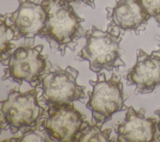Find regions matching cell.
I'll return each instance as SVG.
<instances>
[{"label": "cell", "mask_w": 160, "mask_h": 142, "mask_svg": "<svg viewBox=\"0 0 160 142\" xmlns=\"http://www.w3.org/2000/svg\"><path fill=\"white\" fill-rule=\"evenodd\" d=\"M46 14L45 28L41 38H44L51 50L64 56L66 49L74 51L78 41L84 37L86 31L81 23L84 19L75 12L70 3L61 0H42Z\"/></svg>", "instance_id": "1"}, {"label": "cell", "mask_w": 160, "mask_h": 142, "mask_svg": "<svg viewBox=\"0 0 160 142\" xmlns=\"http://www.w3.org/2000/svg\"><path fill=\"white\" fill-rule=\"evenodd\" d=\"M122 33L109 24L103 31L95 26L86 31V44L78 53L79 61H88L89 69L96 74L102 69L119 71L126 64L122 59V50L119 46Z\"/></svg>", "instance_id": "2"}, {"label": "cell", "mask_w": 160, "mask_h": 142, "mask_svg": "<svg viewBox=\"0 0 160 142\" xmlns=\"http://www.w3.org/2000/svg\"><path fill=\"white\" fill-rule=\"evenodd\" d=\"M43 48L42 44L21 46L1 57V63L6 66L2 81L9 80L20 85L26 81L32 88L41 86L44 77L52 68L48 54H42Z\"/></svg>", "instance_id": "3"}, {"label": "cell", "mask_w": 160, "mask_h": 142, "mask_svg": "<svg viewBox=\"0 0 160 142\" xmlns=\"http://www.w3.org/2000/svg\"><path fill=\"white\" fill-rule=\"evenodd\" d=\"M37 88L21 92L11 89L8 98L0 103V124L1 131L8 129L12 134L21 129L35 127L47 116V110L38 99Z\"/></svg>", "instance_id": "4"}, {"label": "cell", "mask_w": 160, "mask_h": 142, "mask_svg": "<svg viewBox=\"0 0 160 142\" xmlns=\"http://www.w3.org/2000/svg\"><path fill=\"white\" fill-rule=\"evenodd\" d=\"M121 78L112 73L111 78L107 79L104 73H98L95 81H89L92 90L88 91L89 99L86 106L91 111L92 125L102 128L115 113L127 109L124 102L128 96L123 93Z\"/></svg>", "instance_id": "5"}, {"label": "cell", "mask_w": 160, "mask_h": 142, "mask_svg": "<svg viewBox=\"0 0 160 142\" xmlns=\"http://www.w3.org/2000/svg\"><path fill=\"white\" fill-rule=\"evenodd\" d=\"M78 75L79 71L71 66L64 69L56 66L55 69L42 81L40 98L46 105L69 104L76 101L85 103L88 96L84 92L85 86L78 85L76 82Z\"/></svg>", "instance_id": "6"}, {"label": "cell", "mask_w": 160, "mask_h": 142, "mask_svg": "<svg viewBox=\"0 0 160 142\" xmlns=\"http://www.w3.org/2000/svg\"><path fill=\"white\" fill-rule=\"evenodd\" d=\"M47 116L41 120L53 141L73 142L76 134L84 123L86 115L76 109L73 104H49Z\"/></svg>", "instance_id": "7"}, {"label": "cell", "mask_w": 160, "mask_h": 142, "mask_svg": "<svg viewBox=\"0 0 160 142\" xmlns=\"http://www.w3.org/2000/svg\"><path fill=\"white\" fill-rule=\"evenodd\" d=\"M18 9L6 13V22L15 33L14 41L41 38L45 28L46 14L39 0H18Z\"/></svg>", "instance_id": "8"}, {"label": "cell", "mask_w": 160, "mask_h": 142, "mask_svg": "<svg viewBox=\"0 0 160 142\" xmlns=\"http://www.w3.org/2000/svg\"><path fill=\"white\" fill-rule=\"evenodd\" d=\"M151 54L142 49L136 50V62L127 73L128 86H135L134 94H148L160 85V45Z\"/></svg>", "instance_id": "9"}, {"label": "cell", "mask_w": 160, "mask_h": 142, "mask_svg": "<svg viewBox=\"0 0 160 142\" xmlns=\"http://www.w3.org/2000/svg\"><path fill=\"white\" fill-rule=\"evenodd\" d=\"M126 110L124 121L117 124L115 129L117 142L159 141L157 118H146L142 108L136 111L130 106Z\"/></svg>", "instance_id": "10"}, {"label": "cell", "mask_w": 160, "mask_h": 142, "mask_svg": "<svg viewBox=\"0 0 160 142\" xmlns=\"http://www.w3.org/2000/svg\"><path fill=\"white\" fill-rule=\"evenodd\" d=\"M106 11L109 24L119 29L123 34L126 31H134L138 35L146 29L151 18L138 0H115L114 6L107 7Z\"/></svg>", "instance_id": "11"}, {"label": "cell", "mask_w": 160, "mask_h": 142, "mask_svg": "<svg viewBox=\"0 0 160 142\" xmlns=\"http://www.w3.org/2000/svg\"><path fill=\"white\" fill-rule=\"evenodd\" d=\"M112 132L111 128L102 130L101 127L89 124L88 121L84 123L75 136L73 142H111L114 139H110Z\"/></svg>", "instance_id": "12"}, {"label": "cell", "mask_w": 160, "mask_h": 142, "mask_svg": "<svg viewBox=\"0 0 160 142\" xmlns=\"http://www.w3.org/2000/svg\"><path fill=\"white\" fill-rule=\"evenodd\" d=\"M11 142H54L48 131L41 126V121L35 127L24 129L22 135L19 138H12L8 140Z\"/></svg>", "instance_id": "13"}, {"label": "cell", "mask_w": 160, "mask_h": 142, "mask_svg": "<svg viewBox=\"0 0 160 142\" xmlns=\"http://www.w3.org/2000/svg\"><path fill=\"white\" fill-rule=\"evenodd\" d=\"M15 33L6 23V15L1 14L0 17V54L1 57L7 54L16 48V45L11 43L14 41Z\"/></svg>", "instance_id": "14"}, {"label": "cell", "mask_w": 160, "mask_h": 142, "mask_svg": "<svg viewBox=\"0 0 160 142\" xmlns=\"http://www.w3.org/2000/svg\"><path fill=\"white\" fill-rule=\"evenodd\" d=\"M144 10L160 23V0H138Z\"/></svg>", "instance_id": "15"}, {"label": "cell", "mask_w": 160, "mask_h": 142, "mask_svg": "<svg viewBox=\"0 0 160 142\" xmlns=\"http://www.w3.org/2000/svg\"><path fill=\"white\" fill-rule=\"evenodd\" d=\"M64 2L71 3L72 2H77V1H81L83 3L86 4V5L90 6L92 9H94L96 7V4L94 3V0H61Z\"/></svg>", "instance_id": "16"}, {"label": "cell", "mask_w": 160, "mask_h": 142, "mask_svg": "<svg viewBox=\"0 0 160 142\" xmlns=\"http://www.w3.org/2000/svg\"><path fill=\"white\" fill-rule=\"evenodd\" d=\"M154 114H157L159 119H158V122L157 124V126H158V141H160V108L158 110H156L154 111Z\"/></svg>", "instance_id": "17"}, {"label": "cell", "mask_w": 160, "mask_h": 142, "mask_svg": "<svg viewBox=\"0 0 160 142\" xmlns=\"http://www.w3.org/2000/svg\"><path fill=\"white\" fill-rule=\"evenodd\" d=\"M158 26L160 27V23H158Z\"/></svg>", "instance_id": "18"}]
</instances>
